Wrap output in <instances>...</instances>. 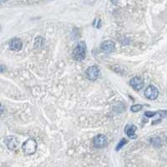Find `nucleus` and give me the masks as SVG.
Listing matches in <instances>:
<instances>
[{
	"label": "nucleus",
	"instance_id": "f03ea898",
	"mask_svg": "<svg viewBox=\"0 0 167 167\" xmlns=\"http://www.w3.org/2000/svg\"><path fill=\"white\" fill-rule=\"evenodd\" d=\"M23 151L26 155H33L37 150V142L33 139H29L22 145Z\"/></svg>",
	"mask_w": 167,
	"mask_h": 167
},
{
	"label": "nucleus",
	"instance_id": "1a4fd4ad",
	"mask_svg": "<svg viewBox=\"0 0 167 167\" xmlns=\"http://www.w3.org/2000/svg\"><path fill=\"white\" fill-rule=\"evenodd\" d=\"M4 142L7 145V147L11 150H14L18 146V140L14 136H8L4 140Z\"/></svg>",
	"mask_w": 167,
	"mask_h": 167
},
{
	"label": "nucleus",
	"instance_id": "6e6552de",
	"mask_svg": "<svg viewBox=\"0 0 167 167\" xmlns=\"http://www.w3.org/2000/svg\"><path fill=\"white\" fill-rule=\"evenodd\" d=\"M115 44L111 40H106L100 45V49L105 53H111L115 50Z\"/></svg>",
	"mask_w": 167,
	"mask_h": 167
},
{
	"label": "nucleus",
	"instance_id": "7ed1b4c3",
	"mask_svg": "<svg viewBox=\"0 0 167 167\" xmlns=\"http://www.w3.org/2000/svg\"><path fill=\"white\" fill-rule=\"evenodd\" d=\"M99 74H100V69L96 65L91 66L86 70V76L91 81H95L97 80L98 77L99 76Z\"/></svg>",
	"mask_w": 167,
	"mask_h": 167
},
{
	"label": "nucleus",
	"instance_id": "9b49d317",
	"mask_svg": "<svg viewBox=\"0 0 167 167\" xmlns=\"http://www.w3.org/2000/svg\"><path fill=\"white\" fill-rule=\"evenodd\" d=\"M150 144L156 147V148H159L161 145V141H160V139L159 137H152L150 139Z\"/></svg>",
	"mask_w": 167,
	"mask_h": 167
},
{
	"label": "nucleus",
	"instance_id": "f8f14e48",
	"mask_svg": "<svg viewBox=\"0 0 167 167\" xmlns=\"http://www.w3.org/2000/svg\"><path fill=\"white\" fill-rule=\"evenodd\" d=\"M43 42H44V40L42 39V37H37L36 39H35V41H34V49H39L40 48L42 47V45H43Z\"/></svg>",
	"mask_w": 167,
	"mask_h": 167
},
{
	"label": "nucleus",
	"instance_id": "9d476101",
	"mask_svg": "<svg viewBox=\"0 0 167 167\" xmlns=\"http://www.w3.org/2000/svg\"><path fill=\"white\" fill-rule=\"evenodd\" d=\"M137 130V127L135 125H131L130 127L126 129V134L128 135V137H130L131 139H135L137 136L135 135V131Z\"/></svg>",
	"mask_w": 167,
	"mask_h": 167
},
{
	"label": "nucleus",
	"instance_id": "2eb2a0df",
	"mask_svg": "<svg viewBox=\"0 0 167 167\" xmlns=\"http://www.w3.org/2000/svg\"><path fill=\"white\" fill-rule=\"evenodd\" d=\"M157 112H153V111H145V115L147 118H152L156 115Z\"/></svg>",
	"mask_w": 167,
	"mask_h": 167
},
{
	"label": "nucleus",
	"instance_id": "20e7f679",
	"mask_svg": "<svg viewBox=\"0 0 167 167\" xmlns=\"http://www.w3.org/2000/svg\"><path fill=\"white\" fill-rule=\"evenodd\" d=\"M93 144L95 148H104L108 144V140H107L106 135L100 134L94 137Z\"/></svg>",
	"mask_w": 167,
	"mask_h": 167
},
{
	"label": "nucleus",
	"instance_id": "dca6fc26",
	"mask_svg": "<svg viewBox=\"0 0 167 167\" xmlns=\"http://www.w3.org/2000/svg\"><path fill=\"white\" fill-rule=\"evenodd\" d=\"M158 113L160 114V117H162V118L167 117V110H160V111H159Z\"/></svg>",
	"mask_w": 167,
	"mask_h": 167
},
{
	"label": "nucleus",
	"instance_id": "423d86ee",
	"mask_svg": "<svg viewBox=\"0 0 167 167\" xmlns=\"http://www.w3.org/2000/svg\"><path fill=\"white\" fill-rule=\"evenodd\" d=\"M23 48V42L22 40L18 38H14L10 40L9 42V49L12 51H16L18 52L22 49Z\"/></svg>",
	"mask_w": 167,
	"mask_h": 167
},
{
	"label": "nucleus",
	"instance_id": "f3484780",
	"mask_svg": "<svg viewBox=\"0 0 167 167\" xmlns=\"http://www.w3.org/2000/svg\"><path fill=\"white\" fill-rule=\"evenodd\" d=\"M6 70V66L4 65H0V73L4 72Z\"/></svg>",
	"mask_w": 167,
	"mask_h": 167
},
{
	"label": "nucleus",
	"instance_id": "a211bd4d",
	"mask_svg": "<svg viewBox=\"0 0 167 167\" xmlns=\"http://www.w3.org/2000/svg\"><path fill=\"white\" fill-rule=\"evenodd\" d=\"M5 2H7V0H0V4H4Z\"/></svg>",
	"mask_w": 167,
	"mask_h": 167
},
{
	"label": "nucleus",
	"instance_id": "39448f33",
	"mask_svg": "<svg viewBox=\"0 0 167 167\" xmlns=\"http://www.w3.org/2000/svg\"><path fill=\"white\" fill-rule=\"evenodd\" d=\"M159 95V90L158 89L154 86V85H150L146 88V90L145 91V96L148 99L150 100H155Z\"/></svg>",
	"mask_w": 167,
	"mask_h": 167
},
{
	"label": "nucleus",
	"instance_id": "0eeeda50",
	"mask_svg": "<svg viewBox=\"0 0 167 167\" xmlns=\"http://www.w3.org/2000/svg\"><path fill=\"white\" fill-rule=\"evenodd\" d=\"M131 87L134 89V90L140 91L144 87V81L140 77H134L132 78L130 81Z\"/></svg>",
	"mask_w": 167,
	"mask_h": 167
},
{
	"label": "nucleus",
	"instance_id": "f257e3e1",
	"mask_svg": "<svg viewBox=\"0 0 167 167\" xmlns=\"http://www.w3.org/2000/svg\"><path fill=\"white\" fill-rule=\"evenodd\" d=\"M73 58L76 61H82L86 57V44L84 41L79 43L73 50Z\"/></svg>",
	"mask_w": 167,
	"mask_h": 167
},
{
	"label": "nucleus",
	"instance_id": "ddd939ff",
	"mask_svg": "<svg viewBox=\"0 0 167 167\" xmlns=\"http://www.w3.org/2000/svg\"><path fill=\"white\" fill-rule=\"evenodd\" d=\"M143 109V106L142 105H134L131 107V110L132 112H139Z\"/></svg>",
	"mask_w": 167,
	"mask_h": 167
},
{
	"label": "nucleus",
	"instance_id": "4468645a",
	"mask_svg": "<svg viewBox=\"0 0 167 167\" xmlns=\"http://www.w3.org/2000/svg\"><path fill=\"white\" fill-rule=\"evenodd\" d=\"M127 143V140H125V139H122L120 142H119V144L117 145L116 148H115V150H120L122 147H123L124 145H125Z\"/></svg>",
	"mask_w": 167,
	"mask_h": 167
},
{
	"label": "nucleus",
	"instance_id": "6ab92c4d",
	"mask_svg": "<svg viewBox=\"0 0 167 167\" xmlns=\"http://www.w3.org/2000/svg\"><path fill=\"white\" fill-rule=\"evenodd\" d=\"M2 110H3V107H2V106L0 105V112H2Z\"/></svg>",
	"mask_w": 167,
	"mask_h": 167
}]
</instances>
